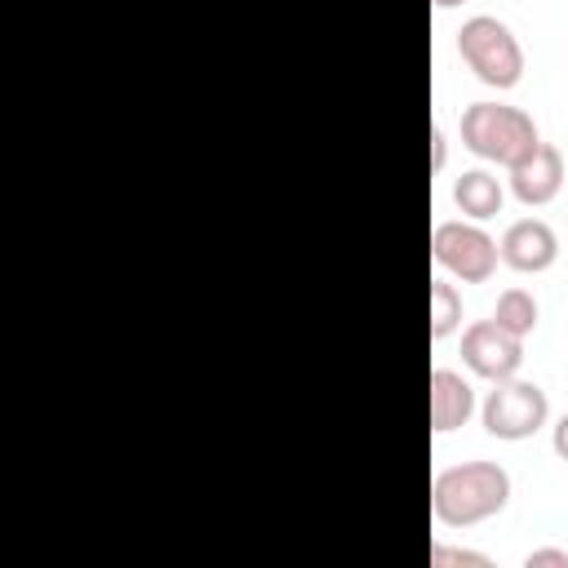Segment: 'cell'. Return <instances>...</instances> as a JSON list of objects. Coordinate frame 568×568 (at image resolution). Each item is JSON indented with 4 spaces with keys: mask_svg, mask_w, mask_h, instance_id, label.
Returning <instances> with one entry per match:
<instances>
[{
    "mask_svg": "<svg viewBox=\"0 0 568 568\" xmlns=\"http://www.w3.org/2000/svg\"><path fill=\"white\" fill-rule=\"evenodd\" d=\"M430 257L457 275L462 284H484L497 271V240L479 226V222H435L430 231Z\"/></svg>",
    "mask_w": 568,
    "mask_h": 568,
    "instance_id": "obj_5",
    "label": "cell"
},
{
    "mask_svg": "<svg viewBox=\"0 0 568 568\" xmlns=\"http://www.w3.org/2000/svg\"><path fill=\"white\" fill-rule=\"evenodd\" d=\"M457 328H462V297L444 275H435L430 280V337L444 342Z\"/></svg>",
    "mask_w": 568,
    "mask_h": 568,
    "instance_id": "obj_12",
    "label": "cell"
},
{
    "mask_svg": "<svg viewBox=\"0 0 568 568\" xmlns=\"http://www.w3.org/2000/svg\"><path fill=\"white\" fill-rule=\"evenodd\" d=\"M457 4H466V0H435V9H457Z\"/></svg>",
    "mask_w": 568,
    "mask_h": 568,
    "instance_id": "obj_17",
    "label": "cell"
},
{
    "mask_svg": "<svg viewBox=\"0 0 568 568\" xmlns=\"http://www.w3.org/2000/svg\"><path fill=\"white\" fill-rule=\"evenodd\" d=\"M430 568H493V559L479 555V550H453V546L435 541L430 546Z\"/></svg>",
    "mask_w": 568,
    "mask_h": 568,
    "instance_id": "obj_13",
    "label": "cell"
},
{
    "mask_svg": "<svg viewBox=\"0 0 568 568\" xmlns=\"http://www.w3.org/2000/svg\"><path fill=\"white\" fill-rule=\"evenodd\" d=\"M506 173H510L515 200L528 204V209H541V204H550V200L559 195V186H564V155H559V146L537 142V146H532L519 164H510Z\"/></svg>",
    "mask_w": 568,
    "mask_h": 568,
    "instance_id": "obj_7",
    "label": "cell"
},
{
    "mask_svg": "<svg viewBox=\"0 0 568 568\" xmlns=\"http://www.w3.org/2000/svg\"><path fill=\"white\" fill-rule=\"evenodd\" d=\"M550 444H555V457H559V462H568V413L555 422V430H550Z\"/></svg>",
    "mask_w": 568,
    "mask_h": 568,
    "instance_id": "obj_16",
    "label": "cell"
},
{
    "mask_svg": "<svg viewBox=\"0 0 568 568\" xmlns=\"http://www.w3.org/2000/svg\"><path fill=\"white\" fill-rule=\"evenodd\" d=\"M453 200H457V209H462L470 222H484V217H497V213H501L506 191H501V182H497L488 169H466V173L453 182Z\"/></svg>",
    "mask_w": 568,
    "mask_h": 568,
    "instance_id": "obj_10",
    "label": "cell"
},
{
    "mask_svg": "<svg viewBox=\"0 0 568 568\" xmlns=\"http://www.w3.org/2000/svg\"><path fill=\"white\" fill-rule=\"evenodd\" d=\"M475 413V386L457 373V368H430V430L448 435L457 426H466Z\"/></svg>",
    "mask_w": 568,
    "mask_h": 568,
    "instance_id": "obj_9",
    "label": "cell"
},
{
    "mask_svg": "<svg viewBox=\"0 0 568 568\" xmlns=\"http://www.w3.org/2000/svg\"><path fill=\"white\" fill-rule=\"evenodd\" d=\"M484 430L493 439H528L546 426L550 417V399L537 382H519V377H501L493 382V390L484 395Z\"/></svg>",
    "mask_w": 568,
    "mask_h": 568,
    "instance_id": "obj_4",
    "label": "cell"
},
{
    "mask_svg": "<svg viewBox=\"0 0 568 568\" xmlns=\"http://www.w3.org/2000/svg\"><path fill=\"white\" fill-rule=\"evenodd\" d=\"M493 320H497L506 333H515V337H528V333L537 328V297H532L528 288H506V293H497Z\"/></svg>",
    "mask_w": 568,
    "mask_h": 568,
    "instance_id": "obj_11",
    "label": "cell"
},
{
    "mask_svg": "<svg viewBox=\"0 0 568 568\" xmlns=\"http://www.w3.org/2000/svg\"><path fill=\"white\" fill-rule=\"evenodd\" d=\"M501 262L510 266V271H524V275H537V271H546V266H555V257H559V235L550 231V222H541V217H519V222H510L506 231H501Z\"/></svg>",
    "mask_w": 568,
    "mask_h": 568,
    "instance_id": "obj_8",
    "label": "cell"
},
{
    "mask_svg": "<svg viewBox=\"0 0 568 568\" xmlns=\"http://www.w3.org/2000/svg\"><path fill=\"white\" fill-rule=\"evenodd\" d=\"M524 568H568V550H559V546L528 550V555H524Z\"/></svg>",
    "mask_w": 568,
    "mask_h": 568,
    "instance_id": "obj_14",
    "label": "cell"
},
{
    "mask_svg": "<svg viewBox=\"0 0 568 568\" xmlns=\"http://www.w3.org/2000/svg\"><path fill=\"white\" fill-rule=\"evenodd\" d=\"M457 53L475 71V80L497 93L515 89L524 80V49H519L515 31L493 13H475L457 27Z\"/></svg>",
    "mask_w": 568,
    "mask_h": 568,
    "instance_id": "obj_3",
    "label": "cell"
},
{
    "mask_svg": "<svg viewBox=\"0 0 568 568\" xmlns=\"http://www.w3.org/2000/svg\"><path fill=\"white\" fill-rule=\"evenodd\" d=\"M462 359L475 377H488V382L515 377L524 364V337L506 333L497 320H475L462 333Z\"/></svg>",
    "mask_w": 568,
    "mask_h": 568,
    "instance_id": "obj_6",
    "label": "cell"
},
{
    "mask_svg": "<svg viewBox=\"0 0 568 568\" xmlns=\"http://www.w3.org/2000/svg\"><path fill=\"white\" fill-rule=\"evenodd\" d=\"M510 501V475L497 462H457L435 475L430 484V510L448 528H470L493 515H501Z\"/></svg>",
    "mask_w": 568,
    "mask_h": 568,
    "instance_id": "obj_1",
    "label": "cell"
},
{
    "mask_svg": "<svg viewBox=\"0 0 568 568\" xmlns=\"http://www.w3.org/2000/svg\"><path fill=\"white\" fill-rule=\"evenodd\" d=\"M444 155H448V138H444V129L435 124V129H430V169H435V173L444 169Z\"/></svg>",
    "mask_w": 568,
    "mask_h": 568,
    "instance_id": "obj_15",
    "label": "cell"
},
{
    "mask_svg": "<svg viewBox=\"0 0 568 568\" xmlns=\"http://www.w3.org/2000/svg\"><path fill=\"white\" fill-rule=\"evenodd\" d=\"M462 142L479 155V160H493L501 169L519 164L537 142V124L528 111L519 106H506V102H470L462 111Z\"/></svg>",
    "mask_w": 568,
    "mask_h": 568,
    "instance_id": "obj_2",
    "label": "cell"
}]
</instances>
